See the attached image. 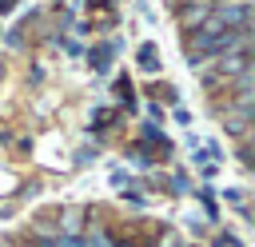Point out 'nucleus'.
I'll return each instance as SVG.
<instances>
[{
  "label": "nucleus",
  "instance_id": "obj_7",
  "mask_svg": "<svg viewBox=\"0 0 255 247\" xmlns=\"http://www.w3.org/2000/svg\"><path fill=\"white\" fill-rule=\"evenodd\" d=\"M0 72H4V68H0Z\"/></svg>",
  "mask_w": 255,
  "mask_h": 247
},
{
  "label": "nucleus",
  "instance_id": "obj_6",
  "mask_svg": "<svg viewBox=\"0 0 255 247\" xmlns=\"http://www.w3.org/2000/svg\"><path fill=\"white\" fill-rule=\"evenodd\" d=\"M207 4H215V8H219V4H231V0H207Z\"/></svg>",
  "mask_w": 255,
  "mask_h": 247
},
{
  "label": "nucleus",
  "instance_id": "obj_8",
  "mask_svg": "<svg viewBox=\"0 0 255 247\" xmlns=\"http://www.w3.org/2000/svg\"><path fill=\"white\" fill-rule=\"evenodd\" d=\"M112 247H116V243H112Z\"/></svg>",
  "mask_w": 255,
  "mask_h": 247
},
{
  "label": "nucleus",
  "instance_id": "obj_1",
  "mask_svg": "<svg viewBox=\"0 0 255 247\" xmlns=\"http://www.w3.org/2000/svg\"><path fill=\"white\" fill-rule=\"evenodd\" d=\"M199 28H227V32H239V28H251V0H231V4H219Z\"/></svg>",
  "mask_w": 255,
  "mask_h": 247
},
{
  "label": "nucleus",
  "instance_id": "obj_4",
  "mask_svg": "<svg viewBox=\"0 0 255 247\" xmlns=\"http://www.w3.org/2000/svg\"><path fill=\"white\" fill-rule=\"evenodd\" d=\"M135 60H139V68H143V72H159V52H155V44H139Z\"/></svg>",
  "mask_w": 255,
  "mask_h": 247
},
{
  "label": "nucleus",
  "instance_id": "obj_3",
  "mask_svg": "<svg viewBox=\"0 0 255 247\" xmlns=\"http://www.w3.org/2000/svg\"><path fill=\"white\" fill-rule=\"evenodd\" d=\"M223 127H227L231 135H247V127H251V112H235V108H223Z\"/></svg>",
  "mask_w": 255,
  "mask_h": 247
},
{
  "label": "nucleus",
  "instance_id": "obj_2",
  "mask_svg": "<svg viewBox=\"0 0 255 247\" xmlns=\"http://www.w3.org/2000/svg\"><path fill=\"white\" fill-rule=\"evenodd\" d=\"M215 12V4H207V0H195V4H183L179 8V28H187V32H195L207 16Z\"/></svg>",
  "mask_w": 255,
  "mask_h": 247
},
{
  "label": "nucleus",
  "instance_id": "obj_5",
  "mask_svg": "<svg viewBox=\"0 0 255 247\" xmlns=\"http://www.w3.org/2000/svg\"><path fill=\"white\" fill-rule=\"evenodd\" d=\"M112 56H116V44H100V48H92V68H96V72H108Z\"/></svg>",
  "mask_w": 255,
  "mask_h": 247
}]
</instances>
